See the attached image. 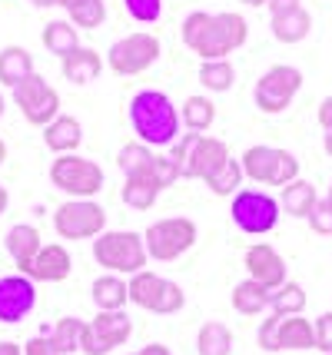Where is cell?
Masks as SVG:
<instances>
[{"label": "cell", "mask_w": 332, "mask_h": 355, "mask_svg": "<svg viewBox=\"0 0 332 355\" xmlns=\"http://www.w3.org/2000/svg\"><path fill=\"white\" fill-rule=\"evenodd\" d=\"M33 7H40V10H44V7H60V0H30Z\"/></svg>", "instance_id": "cell-49"}, {"label": "cell", "mask_w": 332, "mask_h": 355, "mask_svg": "<svg viewBox=\"0 0 332 355\" xmlns=\"http://www.w3.org/2000/svg\"><path fill=\"white\" fill-rule=\"evenodd\" d=\"M60 70H64V80H70L73 87H87V83H94L100 77L103 60L90 46H77L73 53H67L64 60H60Z\"/></svg>", "instance_id": "cell-19"}, {"label": "cell", "mask_w": 332, "mask_h": 355, "mask_svg": "<svg viewBox=\"0 0 332 355\" xmlns=\"http://www.w3.org/2000/svg\"><path fill=\"white\" fill-rule=\"evenodd\" d=\"M243 266H246V279L259 282L269 293H276L283 282H289L286 279V259L269 243H253L243 256Z\"/></svg>", "instance_id": "cell-15"}, {"label": "cell", "mask_w": 332, "mask_h": 355, "mask_svg": "<svg viewBox=\"0 0 332 355\" xmlns=\"http://www.w3.org/2000/svg\"><path fill=\"white\" fill-rule=\"evenodd\" d=\"M140 355H173L166 345H159V342H150V345H143Z\"/></svg>", "instance_id": "cell-46"}, {"label": "cell", "mask_w": 332, "mask_h": 355, "mask_svg": "<svg viewBox=\"0 0 332 355\" xmlns=\"http://www.w3.org/2000/svg\"><path fill=\"white\" fill-rule=\"evenodd\" d=\"M133 355H140V352H133Z\"/></svg>", "instance_id": "cell-56"}, {"label": "cell", "mask_w": 332, "mask_h": 355, "mask_svg": "<svg viewBox=\"0 0 332 355\" xmlns=\"http://www.w3.org/2000/svg\"><path fill=\"white\" fill-rule=\"evenodd\" d=\"M70 269H73V259H70L67 246H60V243H44V249L37 252V259L27 266L24 276H30L33 282H64V279L70 276Z\"/></svg>", "instance_id": "cell-16"}, {"label": "cell", "mask_w": 332, "mask_h": 355, "mask_svg": "<svg viewBox=\"0 0 332 355\" xmlns=\"http://www.w3.org/2000/svg\"><path fill=\"white\" fill-rule=\"evenodd\" d=\"M196 223L190 216H170V219H157L150 223L143 232V243H146V256L157 259V263H173L183 252H190L196 246Z\"/></svg>", "instance_id": "cell-6"}, {"label": "cell", "mask_w": 332, "mask_h": 355, "mask_svg": "<svg viewBox=\"0 0 332 355\" xmlns=\"http://www.w3.org/2000/svg\"><path fill=\"white\" fill-rule=\"evenodd\" d=\"M183 306H186L183 286L173 282V279H163V289H159V299H157V306H153V312H157V315H173V312H180Z\"/></svg>", "instance_id": "cell-37"}, {"label": "cell", "mask_w": 332, "mask_h": 355, "mask_svg": "<svg viewBox=\"0 0 332 355\" xmlns=\"http://www.w3.org/2000/svg\"><path fill=\"white\" fill-rule=\"evenodd\" d=\"M309 226H313V232H319V236H332V202L329 200H319L316 206H313Z\"/></svg>", "instance_id": "cell-41"}, {"label": "cell", "mask_w": 332, "mask_h": 355, "mask_svg": "<svg viewBox=\"0 0 332 355\" xmlns=\"http://www.w3.org/2000/svg\"><path fill=\"white\" fill-rule=\"evenodd\" d=\"M229 216H233L239 232H246V236H266L279 223V200L263 193V189H239L236 196H233Z\"/></svg>", "instance_id": "cell-9"}, {"label": "cell", "mask_w": 332, "mask_h": 355, "mask_svg": "<svg viewBox=\"0 0 332 355\" xmlns=\"http://www.w3.org/2000/svg\"><path fill=\"white\" fill-rule=\"evenodd\" d=\"M90 295H94V306L100 312H120L130 302L127 279L107 272V276L94 279V289H90Z\"/></svg>", "instance_id": "cell-20"}, {"label": "cell", "mask_w": 332, "mask_h": 355, "mask_svg": "<svg viewBox=\"0 0 332 355\" xmlns=\"http://www.w3.org/2000/svg\"><path fill=\"white\" fill-rule=\"evenodd\" d=\"M322 146H326V153L332 156V133H326V139H322Z\"/></svg>", "instance_id": "cell-51"}, {"label": "cell", "mask_w": 332, "mask_h": 355, "mask_svg": "<svg viewBox=\"0 0 332 355\" xmlns=\"http://www.w3.org/2000/svg\"><path fill=\"white\" fill-rule=\"evenodd\" d=\"M0 355H24V349H20V342H0Z\"/></svg>", "instance_id": "cell-47"}, {"label": "cell", "mask_w": 332, "mask_h": 355, "mask_svg": "<svg viewBox=\"0 0 332 355\" xmlns=\"http://www.w3.org/2000/svg\"><path fill=\"white\" fill-rule=\"evenodd\" d=\"M316 202H319L316 186L306 183V180H296V183L283 186V193H279V209L292 219H309Z\"/></svg>", "instance_id": "cell-21"}, {"label": "cell", "mask_w": 332, "mask_h": 355, "mask_svg": "<svg viewBox=\"0 0 332 355\" xmlns=\"http://www.w3.org/2000/svg\"><path fill=\"white\" fill-rule=\"evenodd\" d=\"M14 103L20 107L24 120H27L30 126H40V130L60 116V93L53 90L40 73H30L27 80L17 83L14 87Z\"/></svg>", "instance_id": "cell-11"}, {"label": "cell", "mask_w": 332, "mask_h": 355, "mask_svg": "<svg viewBox=\"0 0 332 355\" xmlns=\"http://www.w3.org/2000/svg\"><path fill=\"white\" fill-rule=\"evenodd\" d=\"M83 325H87V322H83V319H77V315H64V319H57L53 332H50V339H53V345H57V352H60V355L80 352Z\"/></svg>", "instance_id": "cell-32"}, {"label": "cell", "mask_w": 332, "mask_h": 355, "mask_svg": "<svg viewBox=\"0 0 332 355\" xmlns=\"http://www.w3.org/2000/svg\"><path fill=\"white\" fill-rule=\"evenodd\" d=\"M170 159L180 170V180H209L226 166L229 159V146L216 137H203V133H183L173 143Z\"/></svg>", "instance_id": "cell-3"}, {"label": "cell", "mask_w": 332, "mask_h": 355, "mask_svg": "<svg viewBox=\"0 0 332 355\" xmlns=\"http://www.w3.org/2000/svg\"><path fill=\"white\" fill-rule=\"evenodd\" d=\"M319 123L326 133H332V96H326L322 103H319Z\"/></svg>", "instance_id": "cell-45"}, {"label": "cell", "mask_w": 332, "mask_h": 355, "mask_svg": "<svg viewBox=\"0 0 332 355\" xmlns=\"http://www.w3.org/2000/svg\"><path fill=\"white\" fill-rule=\"evenodd\" d=\"M243 163L239 159H226V166H222L216 176H209L206 180V186H209V193H216V196H236L239 189H243Z\"/></svg>", "instance_id": "cell-35"}, {"label": "cell", "mask_w": 332, "mask_h": 355, "mask_svg": "<svg viewBox=\"0 0 332 355\" xmlns=\"http://www.w3.org/2000/svg\"><path fill=\"white\" fill-rule=\"evenodd\" d=\"M269 289H263L259 282H253V279H243V282H236L233 286V309L239 312V315H263V312L269 309Z\"/></svg>", "instance_id": "cell-26"}, {"label": "cell", "mask_w": 332, "mask_h": 355, "mask_svg": "<svg viewBox=\"0 0 332 355\" xmlns=\"http://www.w3.org/2000/svg\"><path fill=\"white\" fill-rule=\"evenodd\" d=\"M7 206H10V193H7V186H0V216L7 213Z\"/></svg>", "instance_id": "cell-48"}, {"label": "cell", "mask_w": 332, "mask_h": 355, "mask_svg": "<svg viewBox=\"0 0 332 355\" xmlns=\"http://www.w3.org/2000/svg\"><path fill=\"white\" fill-rule=\"evenodd\" d=\"M3 159H7V143L0 139V166H3Z\"/></svg>", "instance_id": "cell-52"}, {"label": "cell", "mask_w": 332, "mask_h": 355, "mask_svg": "<svg viewBox=\"0 0 332 355\" xmlns=\"http://www.w3.org/2000/svg\"><path fill=\"white\" fill-rule=\"evenodd\" d=\"M37 306V282L24 272L0 276V322L14 325L27 319Z\"/></svg>", "instance_id": "cell-14"}, {"label": "cell", "mask_w": 332, "mask_h": 355, "mask_svg": "<svg viewBox=\"0 0 332 355\" xmlns=\"http://www.w3.org/2000/svg\"><path fill=\"white\" fill-rule=\"evenodd\" d=\"M153 183H157V189L163 193V189H170V186L180 180V170H176V163L170 159V156H159L157 153V163H153V176H150Z\"/></svg>", "instance_id": "cell-40"}, {"label": "cell", "mask_w": 332, "mask_h": 355, "mask_svg": "<svg viewBox=\"0 0 332 355\" xmlns=\"http://www.w3.org/2000/svg\"><path fill=\"white\" fill-rule=\"evenodd\" d=\"M279 322H283V315H266L259 329H256V342H259V349H266V352H279Z\"/></svg>", "instance_id": "cell-39"}, {"label": "cell", "mask_w": 332, "mask_h": 355, "mask_svg": "<svg viewBox=\"0 0 332 355\" xmlns=\"http://www.w3.org/2000/svg\"><path fill=\"white\" fill-rule=\"evenodd\" d=\"M67 17H70L73 27L96 31V27L107 20V3H103V0H83V3H77L73 10H67Z\"/></svg>", "instance_id": "cell-36"}, {"label": "cell", "mask_w": 332, "mask_h": 355, "mask_svg": "<svg viewBox=\"0 0 332 355\" xmlns=\"http://www.w3.org/2000/svg\"><path fill=\"white\" fill-rule=\"evenodd\" d=\"M266 7H269V14L272 17H279V14H289V10H299L302 3L299 0H269Z\"/></svg>", "instance_id": "cell-44"}, {"label": "cell", "mask_w": 332, "mask_h": 355, "mask_svg": "<svg viewBox=\"0 0 332 355\" xmlns=\"http://www.w3.org/2000/svg\"><path fill=\"white\" fill-rule=\"evenodd\" d=\"M94 259L113 276H137L146 269V243L143 232L133 230H107L94 239Z\"/></svg>", "instance_id": "cell-4"}, {"label": "cell", "mask_w": 332, "mask_h": 355, "mask_svg": "<svg viewBox=\"0 0 332 355\" xmlns=\"http://www.w3.org/2000/svg\"><path fill=\"white\" fill-rule=\"evenodd\" d=\"M3 110H7V100H3V93H0V116H3Z\"/></svg>", "instance_id": "cell-54"}, {"label": "cell", "mask_w": 332, "mask_h": 355, "mask_svg": "<svg viewBox=\"0 0 332 355\" xmlns=\"http://www.w3.org/2000/svg\"><path fill=\"white\" fill-rule=\"evenodd\" d=\"M33 70V57L24 50V46H3L0 50V83L14 90L20 80H27Z\"/></svg>", "instance_id": "cell-25"}, {"label": "cell", "mask_w": 332, "mask_h": 355, "mask_svg": "<svg viewBox=\"0 0 332 355\" xmlns=\"http://www.w3.org/2000/svg\"><path fill=\"white\" fill-rule=\"evenodd\" d=\"M153 163H157V153L146 143H127L116 153V166L123 170L127 180H150L153 176Z\"/></svg>", "instance_id": "cell-22"}, {"label": "cell", "mask_w": 332, "mask_h": 355, "mask_svg": "<svg viewBox=\"0 0 332 355\" xmlns=\"http://www.w3.org/2000/svg\"><path fill=\"white\" fill-rule=\"evenodd\" d=\"M24 355H60V352H57L50 336H33V339L24 342Z\"/></svg>", "instance_id": "cell-43"}, {"label": "cell", "mask_w": 332, "mask_h": 355, "mask_svg": "<svg viewBox=\"0 0 332 355\" xmlns=\"http://www.w3.org/2000/svg\"><path fill=\"white\" fill-rule=\"evenodd\" d=\"M196 352L200 355H229L233 352V332L222 322H203L196 332Z\"/></svg>", "instance_id": "cell-30"}, {"label": "cell", "mask_w": 332, "mask_h": 355, "mask_svg": "<svg viewBox=\"0 0 332 355\" xmlns=\"http://www.w3.org/2000/svg\"><path fill=\"white\" fill-rule=\"evenodd\" d=\"M200 83L209 93H226L236 83V67L229 60H203L200 63Z\"/></svg>", "instance_id": "cell-31"}, {"label": "cell", "mask_w": 332, "mask_h": 355, "mask_svg": "<svg viewBox=\"0 0 332 355\" xmlns=\"http://www.w3.org/2000/svg\"><path fill=\"white\" fill-rule=\"evenodd\" d=\"M127 289H130V302H133V306L153 312V306H157V299H159V289H163V276L143 269L137 276H130Z\"/></svg>", "instance_id": "cell-29"}, {"label": "cell", "mask_w": 332, "mask_h": 355, "mask_svg": "<svg viewBox=\"0 0 332 355\" xmlns=\"http://www.w3.org/2000/svg\"><path fill=\"white\" fill-rule=\"evenodd\" d=\"M50 183L60 193H67L70 200H94L103 189V170H100V163L87 159V156L67 153L50 163Z\"/></svg>", "instance_id": "cell-7"}, {"label": "cell", "mask_w": 332, "mask_h": 355, "mask_svg": "<svg viewBox=\"0 0 332 355\" xmlns=\"http://www.w3.org/2000/svg\"><path fill=\"white\" fill-rule=\"evenodd\" d=\"M239 163H243V176L259 186H289L299 180V159L279 146H266V143L250 146L239 156Z\"/></svg>", "instance_id": "cell-5"}, {"label": "cell", "mask_w": 332, "mask_h": 355, "mask_svg": "<svg viewBox=\"0 0 332 355\" xmlns=\"http://www.w3.org/2000/svg\"><path fill=\"white\" fill-rule=\"evenodd\" d=\"M123 202H127L130 209H137V213H146V209H153L159 200V189L153 180H127L123 183Z\"/></svg>", "instance_id": "cell-34"}, {"label": "cell", "mask_w": 332, "mask_h": 355, "mask_svg": "<svg viewBox=\"0 0 332 355\" xmlns=\"http://www.w3.org/2000/svg\"><path fill=\"white\" fill-rule=\"evenodd\" d=\"M180 116H183V126L190 130V133H203L213 126L216 120V103L209 100V96H200V93H193L183 100V110H180Z\"/></svg>", "instance_id": "cell-27"}, {"label": "cell", "mask_w": 332, "mask_h": 355, "mask_svg": "<svg viewBox=\"0 0 332 355\" xmlns=\"http://www.w3.org/2000/svg\"><path fill=\"white\" fill-rule=\"evenodd\" d=\"M269 309L276 315H302V309H306V289L299 282H283L276 293L269 295Z\"/></svg>", "instance_id": "cell-33"}, {"label": "cell", "mask_w": 332, "mask_h": 355, "mask_svg": "<svg viewBox=\"0 0 332 355\" xmlns=\"http://www.w3.org/2000/svg\"><path fill=\"white\" fill-rule=\"evenodd\" d=\"M302 87V73L296 67H289V63H276V67H269L266 73L259 77L256 83V107L263 110V113H283L289 103H292V96L299 93Z\"/></svg>", "instance_id": "cell-12"}, {"label": "cell", "mask_w": 332, "mask_h": 355, "mask_svg": "<svg viewBox=\"0 0 332 355\" xmlns=\"http://www.w3.org/2000/svg\"><path fill=\"white\" fill-rule=\"evenodd\" d=\"M3 246L10 252V259L17 263V269L27 272V266H30L33 259H37V252L44 249V239H40V230H37V226H30V223H17V226L7 230Z\"/></svg>", "instance_id": "cell-17"}, {"label": "cell", "mask_w": 332, "mask_h": 355, "mask_svg": "<svg viewBox=\"0 0 332 355\" xmlns=\"http://www.w3.org/2000/svg\"><path fill=\"white\" fill-rule=\"evenodd\" d=\"M180 37H183V44L190 46L200 60H226L233 50H239V46L246 44L250 27L233 10H220V14L193 10L183 20Z\"/></svg>", "instance_id": "cell-1"}, {"label": "cell", "mask_w": 332, "mask_h": 355, "mask_svg": "<svg viewBox=\"0 0 332 355\" xmlns=\"http://www.w3.org/2000/svg\"><path fill=\"white\" fill-rule=\"evenodd\" d=\"M130 126L146 146H173L180 137V113L163 90H140L130 100Z\"/></svg>", "instance_id": "cell-2"}, {"label": "cell", "mask_w": 332, "mask_h": 355, "mask_svg": "<svg viewBox=\"0 0 332 355\" xmlns=\"http://www.w3.org/2000/svg\"><path fill=\"white\" fill-rule=\"evenodd\" d=\"M272 37L279 40V44H302L306 37H309V31H313V17H309V10H289V14H279L272 17Z\"/></svg>", "instance_id": "cell-24"}, {"label": "cell", "mask_w": 332, "mask_h": 355, "mask_svg": "<svg viewBox=\"0 0 332 355\" xmlns=\"http://www.w3.org/2000/svg\"><path fill=\"white\" fill-rule=\"evenodd\" d=\"M123 7L137 24H157L163 14V0H123Z\"/></svg>", "instance_id": "cell-38"}, {"label": "cell", "mask_w": 332, "mask_h": 355, "mask_svg": "<svg viewBox=\"0 0 332 355\" xmlns=\"http://www.w3.org/2000/svg\"><path fill=\"white\" fill-rule=\"evenodd\" d=\"M44 143H47L50 153L67 156V153H77V146L83 143V126H80L77 116H57L53 123L44 126Z\"/></svg>", "instance_id": "cell-18"}, {"label": "cell", "mask_w": 332, "mask_h": 355, "mask_svg": "<svg viewBox=\"0 0 332 355\" xmlns=\"http://www.w3.org/2000/svg\"><path fill=\"white\" fill-rule=\"evenodd\" d=\"M316 349L322 355H332V312H322L316 319Z\"/></svg>", "instance_id": "cell-42"}, {"label": "cell", "mask_w": 332, "mask_h": 355, "mask_svg": "<svg viewBox=\"0 0 332 355\" xmlns=\"http://www.w3.org/2000/svg\"><path fill=\"white\" fill-rule=\"evenodd\" d=\"M279 349H292V352H302V349H316V325L302 315H283L279 322Z\"/></svg>", "instance_id": "cell-23"}, {"label": "cell", "mask_w": 332, "mask_h": 355, "mask_svg": "<svg viewBox=\"0 0 332 355\" xmlns=\"http://www.w3.org/2000/svg\"><path fill=\"white\" fill-rule=\"evenodd\" d=\"M159 40L153 33L137 31L120 37L116 44L107 50V67H110L116 77H137V73H146L153 63L159 60Z\"/></svg>", "instance_id": "cell-10"}, {"label": "cell", "mask_w": 332, "mask_h": 355, "mask_svg": "<svg viewBox=\"0 0 332 355\" xmlns=\"http://www.w3.org/2000/svg\"><path fill=\"white\" fill-rule=\"evenodd\" d=\"M77 3H83V0H60V7H64V10H73Z\"/></svg>", "instance_id": "cell-50"}, {"label": "cell", "mask_w": 332, "mask_h": 355, "mask_svg": "<svg viewBox=\"0 0 332 355\" xmlns=\"http://www.w3.org/2000/svg\"><path fill=\"white\" fill-rule=\"evenodd\" d=\"M53 230L70 243L96 239L100 232H107V209L96 200H67L53 209Z\"/></svg>", "instance_id": "cell-8"}, {"label": "cell", "mask_w": 332, "mask_h": 355, "mask_svg": "<svg viewBox=\"0 0 332 355\" xmlns=\"http://www.w3.org/2000/svg\"><path fill=\"white\" fill-rule=\"evenodd\" d=\"M326 200H329V202H332V186H329V196H326Z\"/></svg>", "instance_id": "cell-55"}, {"label": "cell", "mask_w": 332, "mask_h": 355, "mask_svg": "<svg viewBox=\"0 0 332 355\" xmlns=\"http://www.w3.org/2000/svg\"><path fill=\"white\" fill-rule=\"evenodd\" d=\"M40 40H44V46H47L50 53H57L60 60L80 46L77 27H73L70 20H50L47 27H44V37H40Z\"/></svg>", "instance_id": "cell-28"}, {"label": "cell", "mask_w": 332, "mask_h": 355, "mask_svg": "<svg viewBox=\"0 0 332 355\" xmlns=\"http://www.w3.org/2000/svg\"><path fill=\"white\" fill-rule=\"evenodd\" d=\"M133 336V322L123 309L120 312H96L94 322L83 325V339H80V352L83 355H110L116 345Z\"/></svg>", "instance_id": "cell-13"}, {"label": "cell", "mask_w": 332, "mask_h": 355, "mask_svg": "<svg viewBox=\"0 0 332 355\" xmlns=\"http://www.w3.org/2000/svg\"><path fill=\"white\" fill-rule=\"evenodd\" d=\"M246 7H263V3H269V0H243Z\"/></svg>", "instance_id": "cell-53"}]
</instances>
